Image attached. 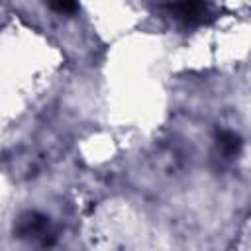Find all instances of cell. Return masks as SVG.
Segmentation results:
<instances>
[{"mask_svg": "<svg viewBox=\"0 0 251 251\" xmlns=\"http://www.w3.org/2000/svg\"><path fill=\"white\" fill-rule=\"evenodd\" d=\"M16 233L18 237L39 245V247H49L53 245L57 231L53 222L49 220V216L39 214V212H25L24 216H20L18 224H16Z\"/></svg>", "mask_w": 251, "mask_h": 251, "instance_id": "cell-1", "label": "cell"}, {"mask_svg": "<svg viewBox=\"0 0 251 251\" xmlns=\"http://www.w3.org/2000/svg\"><path fill=\"white\" fill-rule=\"evenodd\" d=\"M167 10L184 24H204L212 16V6L204 2H180V4H169Z\"/></svg>", "mask_w": 251, "mask_h": 251, "instance_id": "cell-2", "label": "cell"}, {"mask_svg": "<svg viewBox=\"0 0 251 251\" xmlns=\"http://www.w3.org/2000/svg\"><path fill=\"white\" fill-rule=\"evenodd\" d=\"M218 143H220V149L224 151V155H227V157H233L241 147V141L233 131H222L218 135Z\"/></svg>", "mask_w": 251, "mask_h": 251, "instance_id": "cell-3", "label": "cell"}, {"mask_svg": "<svg viewBox=\"0 0 251 251\" xmlns=\"http://www.w3.org/2000/svg\"><path fill=\"white\" fill-rule=\"evenodd\" d=\"M53 10H57V12H73V10H76V4H73V2H57V4H49Z\"/></svg>", "mask_w": 251, "mask_h": 251, "instance_id": "cell-4", "label": "cell"}]
</instances>
